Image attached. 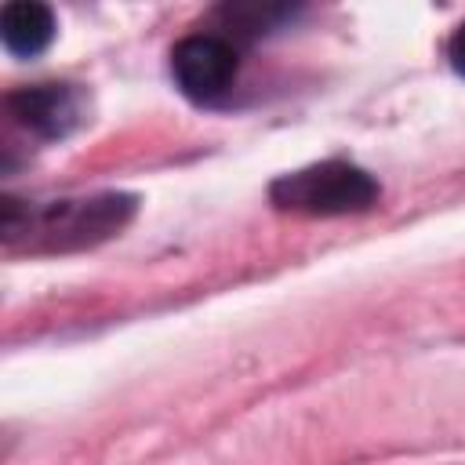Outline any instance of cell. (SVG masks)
I'll return each instance as SVG.
<instances>
[{
	"mask_svg": "<svg viewBox=\"0 0 465 465\" xmlns=\"http://www.w3.org/2000/svg\"><path fill=\"white\" fill-rule=\"evenodd\" d=\"M51 36H54L51 7H44L36 0H15L0 11V40L11 54L33 58L51 44Z\"/></svg>",
	"mask_w": 465,
	"mask_h": 465,
	"instance_id": "obj_4",
	"label": "cell"
},
{
	"mask_svg": "<svg viewBox=\"0 0 465 465\" xmlns=\"http://www.w3.org/2000/svg\"><path fill=\"white\" fill-rule=\"evenodd\" d=\"M447 54H450V65L465 76V22L454 29V36H450V47H447Z\"/></svg>",
	"mask_w": 465,
	"mask_h": 465,
	"instance_id": "obj_5",
	"label": "cell"
},
{
	"mask_svg": "<svg viewBox=\"0 0 465 465\" xmlns=\"http://www.w3.org/2000/svg\"><path fill=\"white\" fill-rule=\"evenodd\" d=\"M171 76L193 102H211L229 91L236 76V51L229 40L196 33L171 51Z\"/></svg>",
	"mask_w": 465,
	"mask_h": 465,
	"instance_id": "obj_2",
	"label": "cell"
},
{
	"mask_svg": "<svg viewBox=\"0 0 465 465\" xmlns=\"http://www.w3.org/2000/svg\"><path fill=\"white\" fill-rule=\"evenodd\" d=\"M11 113L33 127L44 138H62L80 124V94L69 84H36V87H22L7 98Z\"/></svg>",
	"mask_w": 465,
	"mask_h": 465,
	"instance_id": "obj_3",
	"label": "cell"
},
{
	"mask_svg": "<svg viewBox=\"0 0 465 465\" xmlns=\"http://www.w3.org/2000/svg\"><path fill=\"white\" fill-rule=\"evenodd\" d=\"M269 196L280 211H294L309 218H334V214L367 211L378 200V182L356 163L323 160V163L280 174Z\"/></svg>",
	"mask_w": 465,
	"mask_h": 465,
	"instance_id": "obj_1",
	"label": "cell"
}]
</instances>
